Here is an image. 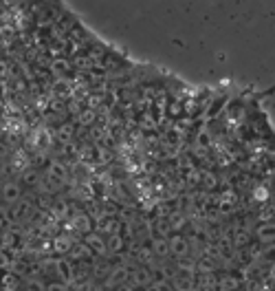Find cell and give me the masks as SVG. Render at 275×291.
Here are the masks:
<instances>
[{
	"instance_id": "cell-1",
	"label": "cell",
	"mask_w": 275,
	"mask_h": 291,
	"mask_svg": "<svg viewBox=\"0 0 275 291\" xmlns=\"http://www.w3.org/2000/svg\"><path fill=\"white\" fill-rule=\"evenodd\" d=\"M167 240H170V254H174L176 258H185L187 254H190L192 243L183 234H174V236H170Z\"/></svg>"
},
{
	"instance_id": "cell-2",
	"label": "cell",
	"mask_w": 275,
	"mask_h": 291,
	"mask_svg": "<svg viewBox=\"0 0 275 291\" xmlns=\"http://www.w3.org/2000/svg\"><path fill=\"white\" fill-rule=\"evenodd\" d=\"M130 269L124 267V265H119V267H114L113 272L108 274V280H106V287H113V289H117V287L126 285V282H130Z\"/></svg>"
},
{
	"instance_id": "cell-3",
	"label": "cell",
	"mask_w": 275,
	"mask_h": 291,
	"mask_svg": "<svg viewBox=\"0 0 275 291\" xmlns=\"http://www.w3.org/2000/svg\"><path fill=\"white\" fill-rule=\"evenodd\" d=\"M130 282L134 287H150L154 282V274L150 267H134V272L130 274Z\"/></svg>"
},
{
	"instance_id": "cell-4",
	"label": "cell",
	"mask_w": 275,
	"mask_h": 291,
	"mask_svg": "<svg viewBox=\"0 0 275 291\" xmlns=\"http://www.w3.org/2000/svg\"><path fill=\"white\" fill-rule=\"evenodd\" d=\"M174 291H198V282H196L194 274H178L172 280Z\"/></svg>"
},
{
	"instance_id": "cell-5",
	"label": "cell",
	"mask_w": 275,
	"mask_h": 291,
	"mask_svg": "<svg viewBox=\"0 0 275 291\" xmlns=\"http://www.w3.org/2000/svg\"><path fill=\"white\" fill-rule=\"evenodd\" d=\"M47 179H49L51 183H55V186H62V183L66 181V168H64L60 161H53L51 166H49Z\"/></svg>"
},
{
	"instance_id": "cell-6",
	"label": "cell",
	"mask_w": 275,
	"mask_h": 291,
	"mask_svg": "<svg viewBox=\"0 0 275 291\" xmlns=\"http://www.w3.org/2000/svg\"><path fill=\"white\" fill-rule=\"evenodd\" d=\"M256 236L260 243L264 245H275V223H262L256 229Z\"/></svg>"
},
{
	"instance_id": "cell-7",
	"label": "cell",
	"mask_w": 275,
	"mask_h": 291,
	"mask_svg": "<svg viewBox=\"0 0 275 291\" xmlns=\"http://www.w3.org/2000/svg\"><path fill=\"white\" fill-rule=\"evenodd\" d=\"M150 249H152V254H154V256L165 258V256H170V240L159 236V239L152 240V247Z\"/></svg>"
},
{
	"instance_id": "cell-8",
	"label": "cell",
	"mask_w": 275,
	"mask_h": 291,
	"mask_svg": "<svg viewBox=\"0 0 275 291\" xmlns=\"http://www.w3.org/2000/svg\"><path fill=\"white\" fill-rule=\"evenodd\" d=\"M196 282H198L200 291H216V289H218V278L213 276V274H203Z\"/></svg>"
},
{
	"instance_id": "cell-9",
	"label": "cell",
	"mask_w": 275,
	"mask_h": 291,
	"mask_svg": "<svg viewBox=\"0 0 275 291\" xmlns=\"http://www.w3.org/2000/svg\"><path fill=\"white\" fill-rule=\"evenodd\" d=\"M238 287H240V278L229 276V274H225V276L218 278V289L220 291H238Z\"/></svg>"
},
{
	"instance_id": "cell-10",
	"label": "cell",
	"mask_w": 275,
	"mask_h": 291,
	"mask_svg": "<svg viewBox=\"0 0 275 291\" xmlns=\"http://www.w3.org/2000/svg\"><path fill=\"white\" fill-rule=\"evenodd\" d=\"M20 194H22V190H20L18 183H7L5 190H2V199H5L7 203H16V201L20 199Z\"/></svg>"
},
{
	"instance_id": "cell-11",
	"label": "cell",
	"mask_w": 275,
	"mask_h": 291,
	"mask_svg": "<svg viewBox=\"0 0 275 291\" xmlns=\"http://www.w3.org/2000/svg\"><path fill=\"white\" fill-rule=\"evenodd\" d=\"M18 285H20V276L18 274H5V276L0 278V287H2V289L5 291H16L18 289Z\"/></svg>"
},
{
	"instance_id": "cell-12",
	"label": "cell",
	"mask_w": 275,
	"mask_h": 291,
	"mask_svg": "<svg viewBox=\"0 0 275 291\" xmlns=\"http://www.w3.org/2000/svg\"><path fill=\"white\" fill-rule=\"evenodd\" d=\"M84 243L88 245L93 252H106V243H104V239H101L99 234H86Z\"/></svg>"
},
{
	"instance_id": "cell-13",
	"label": "cell",
	"mask_w": 275,
	"mask_h": 291,
	"mask_svg": "<svg viewBox=\"0 0 275 291\" xmlns=\"http://www.w3.org/2000/svg\"><path fill=\"white\" fill-rule=\"evenodd\" d=\"M55 272L60 274L62 282H66L73 278V269H71V263H68V260H55Z\"/></svg>"
},
{
	"instance_id": "cell-14",
	"label": "cell",
	"mask_w": 275,
	"mask_h": 291,
	"mask_svg": "<svg viewBox=\"0 0 275 291\" xmlns=\"http://www.w3.org/2000/svg\"><path fill=\"white\" fill-rule=\"evenodd\" d=\"M73 227L81 234H90V219L88 214H75V221H73Z\"/></svg>"
},
{
	"instance_id": "cell-15",
	"label": "cell",
	"mask_w": 275,
	"mask_h": 291,
	"mask_svg": "<svg viewBox=\"0 0 275 291\" xmlns=\"http://www.w3.org/2000/svg\"><path fill=\"white\" fill-rule=\"evenodd\" d=\"M73 247H75V243L71 240V236H57L55 239V252L68 254V252H73Z\"/></svg>"
},
{
	"instance_id": "cell-16",
	"label": "cell",
	"mask_w": 275,
	"mask_h": 291,
	"mask_svg": "<svg viewBox=\"0 0 275 291\" xmlns=\"http://www.w3.org/2000/svg\"><path fill=\"white\" fill-rule=\"evenodd\" d=\"M71 256H73V258H93V249H90L86 243H75V247H73Z\"/></svg>"
},
{
	"instance_id": "cell-17",
	"label": "cell",
	"mask_w": 275,
	"mask_h": 291,
	"mask_svg": "<svg viewBox=\"0 0 275 291\" xmlns=\"http://www.w3.org/2000/svg\"><path fill=\"white\" fill-rule=\"evenodd\" d=\"M196 269L200 274H213L216 272V263H211V258H200V260H196Z\"/></svg>"
},
{
	"instance_id": "cell-18",
	"label": "cell",
	"mask_w": 275,
	"mask_h": 291,
	"mask_svg": "<svg viewBox=\"0 0 275 291\" xmlns=\"http://www.w3.org/2000/svg\"><path fill=\"white\" fill-rule=\"evenodd\" d=\"M178 269H180V274H194L196 272V260H192V258H180Z\"/></svg>"
},
{
	"instance_id": "cell-19",
	"label": "cell",
	"mask_w": 275,
	"mask_h": 291,
	"mask_svg": "<svg viewBox=\"0 0 275 291\" xmlns=\"http://www.w3.org/2000/svg\"><path fill=\"white\" fill-rule=\"evenodd\" d=\"M137 258L141 260L143 265H146V267L154 263V254H152V249H147V247H141V249H139V252H137Z\"/></svg>"
},
{
	"instance_id": "cell-20",
	"label": "cell",
	"mask_w": 275,
	"mask_h": 291,
	"mask_svg": "<svg viewBox=\"0 0 275 291\" xmlns=\"http://www.w3.org/2000/svg\"><path fill=\"white\" fill-rule=\"evenodd\" d=\"M249 240H251V236H249L244 229H240V232H236V234H233V245H236V247L249 245Z\"/></svg>"
},
{
	"instance_id": "cell-21",
	"label": "cell",
	"mask_w": 275,
	"mask_h": 291,
	"mask_svg": "<svg viewBox=\"0 0 275 291\" xmlns=\"http://www.w3.org/2000/svg\"><path fill=\"white\" fill-rule=\"evenodd\" d=\"M27 291H47V285H44L40 278H29L27 280Z\"/></svg>"
},
{
	"instance_id": "cell-22",
	"label": "cell",
	"mask_w": 275,
	"mask_h": 291,
	"mask_svg": "<svg viewBox=\"0 0 275 291\" xmlns=\"http://www.w3.org/2000/svg\"><path fill=\"white\" fill-rule=\"evenodd\" d=\"M124 247V240H121V236H110V240H108V245H106V249L108 252H119V249Z\"/></svg>"
},
{
	"instance_id": "cell-23",
	"label": "cell",
	"mask_w": 275,
	"mask_h": 291,
	"mask_svg": "<svg viewBox=\"0 0 275 291\" xmlns=\"http://www.w3.org/2000/svg\"><path fill=\"white\" fill-rule=\"evenodd\" d=\"M93 120H95V113H93V110H84V113L80 115V121H81L84 126L93 124Z\"/></svg>"
},
{
	"instance_id": "cell-24",
	"label": "cell",
	"mask_w": 275,
	"mask_h": 291,
	"mask_svg": "<svg viewBox=\"0 0 275 291\" xmlns=\"http://www.w3.org/2000/svg\"><path fill=\"white\" fill-rule=\"evenodd\" d=\"M47 291H68V289L64 282H51V285H47Z\"/></svg>"
},
{
	"instance_id": "cell-25",
	"label": "cell",
	"mask_w": 275,
	"mask_h": 291,
	"mask_svg": "<svg viewBox=\"0 0 275 291\" xmlns=\"http://www.w3.org/2000/svg\"><path fill=\"white\" fill-rule=\"evenodd\" d=\"M7 267H11V260L5 252H0V269H7Z\"/></svg>"
},
{
	"instance_id": "cell-26",
	"label": "cell",
	"mask_w": 275,
	"mask_h": 291,
	"mask_svg": "<svg viewBox=\"0 0 275 291\" xmlns=\"http://www.w3.org/2000/svg\"><path fill=\"white\" fill-rule=\"evenodd\" d=\"M24 181H27V183H35V181H38V174H35L33 170H29L27 174H24Z\"/></svg>"
},
{
	"instance_id": "cell-27",
	"label": "cell",
	"mask_w": 275,
	"mask_h": 291,
	"mask_svg": "<svg viewBox=\"0 0 275 291\" xmlns=\"http://www.w3.org/2000/svg\"><path fill=\"white\" fill-rule=\"evenodd\" d=\"M114 291H134V285L132 282H126V285H121V287H117Z\"/></svg>"
},
{
	"instance_id": "cell-28",
	"label": "cell",
	"mask_w": 275,
	"mask_h": 291,
	"mask_svg": "<svg viewBox=\"0 0 275 291\" xmlns=\"http://www.w3.org/2000/svg\"><path fill=\"white\" fill-rule=\"evenodd\" d=\"M269 278H271V280L275 282V263L271 265V269H269Z\"/></svg>"
}]
</instances>
